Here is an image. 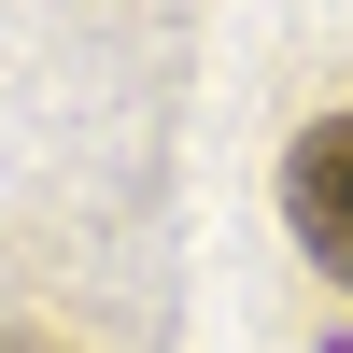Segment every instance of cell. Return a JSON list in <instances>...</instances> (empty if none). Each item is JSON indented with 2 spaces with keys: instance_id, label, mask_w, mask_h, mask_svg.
<instances>
[{
  "instance_id": "cell-1",
  "label": "cell",
  "mask_w": 353,
  "mask_h": 353,
  "mask_svg": "<svg viewBox=\"0 0 353 353\" xmlns=\"http://www.w3.org/2000/svg\"><path fill=\"white\" fill-rule=\"evenodd\" d=\"M283 212H297L311 269H325V283H353V113H325V128L297 141V170H283Z\"/></svg>"
}]
</instances>
